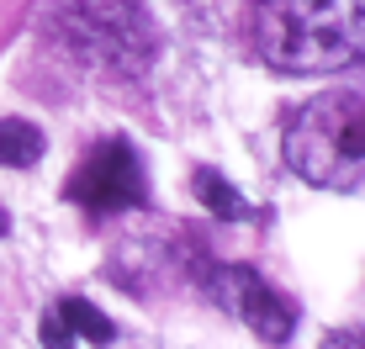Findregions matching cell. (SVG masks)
Returning <instances> with one entry per match:
<instances>
[{"mask_svg": "<svg viewBox=\"0 0 365 349\" xmlns=\"http://www.w3.org/2000/svg\"><path fill=\"white\" fill-rule=\"evenodd\" d=\"M255 43L286 74L349 69L365 48V0H259Z\"/></svg>", "mask_w": 365, "mask_h": 349, "instance_id": "1", "label": "cell"}, {"mask_svg": "<svg viewBox=\"0 0 365 349\" xmlns=\"http://www.w3.org/2000/svg\"><path fill=\"white\" fill-rule=\"evenodd\" d=\"M365 117H360V95L355 90H334L318 101L297 106V117L286 122V165H292L307 185L323 191H360L365 174Z\"/></svg>", "mask_w": 365, "mask_h": 349, "instance_id": "2", "label": "cell"}, {"mask_svg": "<svg viewBox=\"0 0 365 349\" xmlns=\"http://www.w3.org/2000/svg\"><path fill=\"white\" fill-rule=\"evenodd\" d=\"M37 339H43V349H74V344H80L58 307H48V313H43V328H37Z\"/></svg>", "mask_w": 365, "mask_h": 349, "instance_id": "9", "label": "cell"}, {"mask_svg": "<svg viewBox=\"0 0 365 349\" xmlns=\"http://www.w3.org/2000/svg\"><path fill=\"white\" fill-rule=\"evenodd\" d=\"M64 32L74 53L96 69L143 74L154 58V21L138 0H85L80 11L64 16Z\"/></svg>", "mask_w": 365, "mask_h": 349, "instance_id": "3", "label": "cell"}, {"mask_svg": "<svg viewBox=\"0 0 365 349\" xmlns=\"http://www.w3.org/2000/svg\"><path fill=\"white\" fill-rule=\"evenodd\" d=\"M53 307L64 313V323L74 328V339H91V344H111V339H117V328L106 323V313L91 307L85 296H64V302H53Z\"/></svg>", "mask_w": 365, "mask_h": 349, "instance_id": "8", "label": "cell"}, {"mask_svg": "<svg viewBox=\"0 0 365 349\" xmlns=\"http://www.w3.org/2000/svg\"><path fill=\"white\" fill-rule=\"evenodd\" d=\"M6 228H11V217H6V207H0V239H6Z\"/></svg>", "mask_w": 365, "mask_h": 349, "instance_id": "11", "label": "cell"}, {"mask_svg": "<svg viewBox=\"0 0 365 349\" xmlns=\"http://www.w3.org/2000/svg\"><path fill=\"white\" fill-rule=\"evenodd\" d=\"M196 202L212 212V217H249V202L238 196V185L217 170H196Z\"/></svg>", "mask_w": 365, "mask_h": 349, "instance_id": "7", "label": "cell"}, {"mask_svg": "<svg viewBox=\"0 0 365 349\" xmlns=\"http://www.w3.org/2000/svg\"><path fill=\"white\" fill-rule=\"evenodd\" d=\"M48 138L27 117H0V170H32L43 159Z\"/></svg>", "mask_w": 365, "mask_h": 349, "instance_id": "6", "label": "cell"}, {"mask_svg": "<svg viewBox=\"0 0 365 349\" xmlns=\"http://www.w3.org/2000/svg\"><path fill=\"white\" fill-rule=\"evenodd\" d=\"M329 349H360V333H339V339H329Z\"/></svg>", "mask_w": 365, "mask_h": 349, "instance_id": "10", "label": "cell"}, {"mask_svg": "<svg viewBox=\"0 0 365 349\" xmlns=\"http://www.w3.org/2000/svg\"><path fill=\"white\" fill-rule=\"evenodd\" d=\"M212 296H217V302L228 307L255 339H265V344H286V339H292V328H297L292 302H286L259 270H249V265L212 270Z\"/></svg>", "mask_w": 365, "mask_h": 349, "instance_id": "5", "label": "cell"}, {"mask_svg": "<svg viewBox=\"0 0 365 349\" xmlns=\"http://www.w3.org/2000/svg\"><path fill=\"white\" fill-rule=\"evenodd\" d=\"M69 202H80L91 212L143 207L148 202V170H143V159H138V148L128 138L91 143V154L69 174Z\"/></svg>", "mask_w": 365, "mask_h": 349, "instance_id": "4", "label": "cell"}]
</instances>
